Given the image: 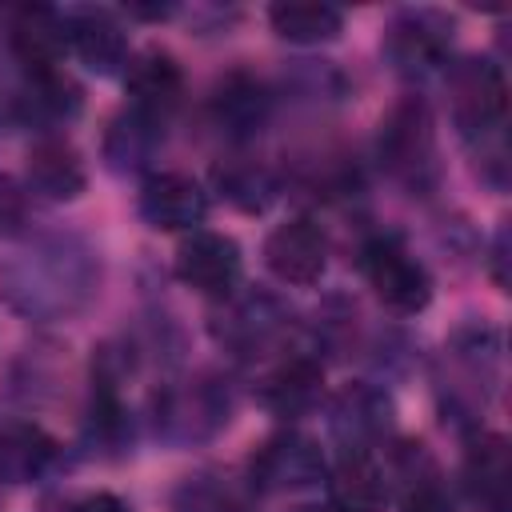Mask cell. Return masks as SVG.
<instances>
[{
	"label": "cell",
	"instance_id": "cell-1",
	"mask_svg": "<svg viewBox=\"0 0 512 512\" xmlns=\"http://www.w3.org/2000/svg\"><path fill=\"white\" fill-rule=\"evenodd\" d=\"M380 160L400 184L428 188V180L436 176V132L424 100L408 96L388 112V120L380 124Z\"/></svg>",
	"mask_w": 512,
	"mask_h": 512
},
{
	"label": "cell",
	"instance_id": "cell-2",
	"mask_svg": "<svg viewBox=\"0 0 512 512\" xmlns=\"http://www.w3.org/2000/svg\"><path fill=\"white\" fill-rule=\"evenodd\" d=\"M360 272L372 284V292L396 308V312H420L432 300V276L428 268L396 240V236H376L360 248Z\"/></svg>",
	"mask_w": 512,
	"mask_h": 512
},
{
	"label": "cell",
	"instance_id": "cell-3",
	"mask_svg": "<svg viewBox=\"0 0 512 512\" xmlns=\"http://www.w3.org/2000/svg\"><path fill=\"white\" fill-rule=\"evenodd\" d=\"M448 88H452V112L464 136H488L504 124L508 84L492 60H476V56L460 60L448 76Z\"/></svg>",
	"mask_w": 512,
	"mask_h": 512
},
{
	"label": "cell",
	"instance_id": "cell-4",
	"mask_svg": "<svg viewBox=\"0 0 512 512\" xmlns=\"http://www.w3.org/2000/svg\"><path fill=\"white\" fill-rule=\"evenodd\" d=\"M264 264L284 284H316L328 268V236L316 220L292 216L276 224L264 240Z\"/></svg>",
	"mask_w": 512,
	"mask_h": 512
},
{
	"label": "cell",
	"instance_id": "cell-5",
	"mask_svg": "<svg viewBox=\"0 0 512 512\" xmlns=\"http://www.w3.org/2000/svg\"><path fill=\"white\" fill-rule=\"evenodd\" d=\"M320 476H324V456L300 432H280V436L264 440L256 448V456H252V484L264 488V492L308 488Z\"/></svg>",
	"mask_w": 512,
	"mask_h": 512
},
{
	"label": "cell",
	"instance_id": "cell-6",
	"mask_svg": "<svg viewBox=\"0 0 512 512\" xmlns=\"http://www.w3.org/2000/svg\"><path fill=\"white\" fill-rule=\"evenodd\" d=\"M176 276L204 296H228L240 280L236 240L224 232H192L176 252Z\"/></svg>",
	"mask_w": 512,
	"mask_h": 512
},
{
	"label": "cell",
	"instance_id": "cell-7",
	"mask_svg": "<svg viewBox=\"0 0 512 512\" xmlns=\"http://www.w3.org/2000/svg\"><path fill=\"white\" fill-rule=\"evenodd\" d=\"M448 44H452V20H444L440 12H404L384 36V52L408 76L432 72L448 56Z\"/></svg>",
	"mask_w": 512,
	"mask_h": 512
},
{
	"label": "cell",
	"instance_id": "cell-8",
	"mask_svg": "<svg viewBox=\"0 0 512 512\" xmlns=\"http://www.w3.org/2000/svg\"><path fill=\"white\" fill-rule=\"evenodd\" d=\"M140 216L164 232L196 228L208 216V192L184 172H156L140 184Z\"/></svg>",
	"mask_w": 512,
	"mask_h": 512
},
{
	"label": "cell",
	"instance_id": "cell-9",
	"mask_svg": "<svg viewBox=\"0 0 512 512\" xmlns=\"http://www.w3.org/2000/svg\"><path fill=\"white\" fill-rule=\"evenodd\" d=\"M68 44L92 72H116L128 60V36L104 8H76L64 16Z\"/></svg>",
	"mask_w": 512,
	"mask_h": 512
},
{
	"label": "cell",
	"instance_id": "cell-10",
	"mask_svg": "<svg viewBox=\"0 0 512 512\" xmlns=\"http://www.w3.org/2000/svg\"><path fill=\"white\" fill-rule=\"evenodd\" d=\"M64 48H68L64 16H56L52 8H40V4H28V8L16 12V20H12V52L20 56V64L32 76L56 72Z\"/></svg>",
	"mask_w": 512,
	"mask_h": 512
},
{
	"label": "cell",
	"instance_id": "cell-11",
	"mask_svg": "<svg viewBox=\"0 0 512 512\" xmlns=\"http://www.w3.org/2000/svg\"><path fill=\"white\" fill-rule=\"evenodd\" d=\"M124 88H128L136 112L164 120V112H172L184 92V72L168 52H144L128 64Z\"/></svg>",
	"mask_w": 512,
	"mask_h": 512
},
{
	"label": "cell",
	"instance_id": "cell-12",
	"mask_svg": "<svg viewBox=\"0 0 512 512\" xmlns=\"http://www.w3.org/2000/svg\"><path fill=\"white\" fill-rule=\"evenodd\" d=\"M388 484L368 448H348L332 472V508L336 512H384Z\"/></svg>",
	"mask_w": 512,
	"mask_h": 512
},
{
	"label": "cell",
	"instance_id": "cell-13",
	"mask_svg": "<svg viewBox=\"0 0 512 512\" xmlns=\"http://www.w3.org/2000/svg\"><path fill=\"white\" fill-rule=\"evenodd\" d=\"M268 116V92L260 80H252L248 72H232L216 84L212 92V120L228 132V136H252L260 132Z\"/></svg>",
	"mask_w": 512,
	"mask_h": 512
},
{
	"label": "cell",
	"instance_id": "cell-14",
	"mask_svg": "<svg viewBox=\"0 0 512 512\" xmlns=\"http://www.w3.org/2000/svg\"><path fill=\"white\" fill-rule=\"evenodd\" d=\"M28 180L48 200H72L84 192V164L72 144L64 140H40L28 148Z\"/></svg>",
	"mask_w": 512,
	"mask_h": 512
},
{
	"label": "cell",
	"instance_id": "cell-15",
	"mask_svg": "<svg viewBox=\"0 0 512 512\" xmlns=\"http://www.w3.org/2000/svg\"><path fill=\"white\" fill-rule=\"evenodd\" d=\"M320 384H324V368L312 360V356H288L260 388L264 404L280 416H292V412H304L316 404L320 396Z\"/></svg>",
	"mask_w": 512,
	"mask_h": 512
},
{
	"label": "cell",
	"instance_id": "cell-16",
	"mask_svg": "<svg viewBox=\"0 0 512 512\" xmlns=\"http://www.w3.org/2000/svg\"><path fill=\"white\" fill-rule=\"evenodd\" d=\"M464 476H468V488H472L476 500H484L488 508L504 512V504H508V480H512L508 444H504L500 436H480V440L468 448Z\"/></svg>",
	"mask_w": 512,
	"mask_h": 512
},
{
	"label": "cell",
	"instance_id": "cell-17",
	"mask_svg": "<svg viewBox=\"0 0 512 512\" xmlns=\"http://www.w3.org/2000/svg\"><path fill=\"white\" fill-rule=\"evenodd\" d=\"M268 20L292 44H320V40L340 36V28H344L340 8L316 4V0H284V4H272Z\"/></svg>",
	"mask_w": 512,
	"mask_h": 512
},
{
	"label": "cell",
	"instance_id": "cell-18",
	"mask_svg": "<svg viewBox=\"0 0 512 512\" xmlns=\"http://www.w3.org/2000/svg\"><path fill=\"white\" fill-rule=\"evenodd\" d=\"M52 448L56 444L40 428H16L0 444V472L12 476V480H32V476H40L48 468Z\"/></svg>",
	"mask_w": 512,
	"mask_h": 512
},
{
	"label": "cell",
	"instance_id": "cell-19",
	"mask_svg": "<svg viewBox=\"0 0 512 512\" xmlns=\"http://www.w3.org/2000/svg\"><path fill=\"white\" fill-rule=\"evenodd\" d=\"M156 140H160V120L132 108L108 132V160H116L120 168L124 164H140V160H148V152L156 148Z\"/></svg>",
	"mask_w": 512,
	"mask_h": 512
},
{
	"label": "cell",
	"instance_id": "cell-20",
	"mask_svg": "<svg viewBox=\"0 0 512 512\" xmlns=\"http://www.w3.org/2000/svg\"><path fill=\"white\" fill-rule=\"evenodd\" d=\"M352 424V444L348 448H364L360 440L364 436H376L384 424H388V400L368 392V388H348L340 396V408H336V428L344 432Z\"/></svg>",
	"mask_w": 512,
	"mask_h": 512
},
{
	"label": "cell",
	"instance_id": "cell-21",
	"mask_svg": "<svg viewBox=\"0 0 512 512\" xmlns=\"http://www.w3.org/2000/svg\"><path fill=\"white\" fill-rule=\"evenodd\" d=\"M172 512H248V504H244L240 492L228 488L224 480L188 476V480L172 492Z\"/></svg>",
	"mask_w": 512,
	"mask_h": 512
},
{
	"label": "cell",
	"instance_id": "cell-22",
	"mask_svg": "<svg viewBox=\"0 0 512 512\" xmlns=\"http://www.w3.org/2000/svg\"><path fill=\"white\" fill-rule=\"evenodd\" d=\"M400 512H452V496L432 472H424V476H412V484L404 488Z\"/></svg>",
	"mask_w": 512,
	"mask_h": 512
},
{
	"label": "cell",
	"instance_id": "cell-23",
	"mask_svg": "<svg viewBox=\"0 0 512 512\" xmlns=\"http://www.w3.org/2000/svg\"><path fill=\"white\" fill-rule=\"evenodd\" d=\"M72 512H128V504L120 496H112V492H96V496H84Z\"/></svg>",
	"mask_w": 512,
	"mask_h": 512
},
{
	"label": "cell",
	"instance_id": "cell-24",
	"mask_svg": "<svg viewBox=\"0 0 512 512\" xmlns=\"http://www.w3.org/2000/svg\"><path fill=\"white\" fill-rule=\"evenodd\" d=\"M304 512H332V508H304Z\"/></svg>",
	"mask_w": 512,
	"mask_h": 512
}]
</instances>
